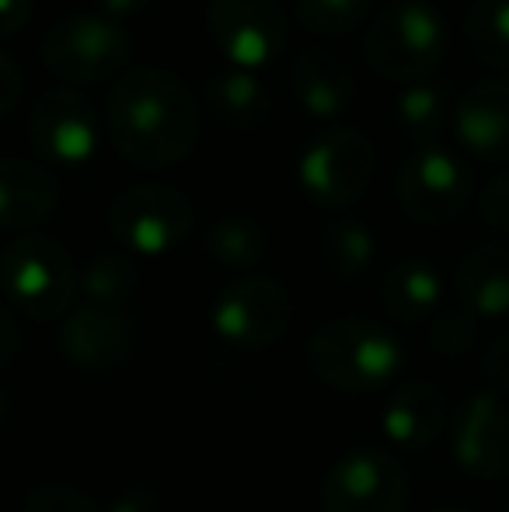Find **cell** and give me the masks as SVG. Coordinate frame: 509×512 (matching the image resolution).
<instances>
[{
	"label": "cell",
	"instance_id": "ba28073f",
	"mask_svg": "<svg viewBox=\"0 0 509 512\" xmlns=\"http://www.w3.org/2000/svg\"><path fill=\"white\" fill-rule=\"evenodd\" d=\"M471 189H475L471 168L440 143L415 147L394 178L401 213L415 223H426V227L454 223L468 209Z\"/></svg>",
	"mask_w": 509,
	"mask_h": 512
},
{
	"label": "cell",
	"instance_id": "d6986e66",
	"mask_svg": "<svg viewBox=\"0 0 509 512\" xmlns=\"http://www.w3.org/2000/svg\"><path fill=\"white\" fill-rule=\"evenodd\" d=\"M457 297L475 317L509 314V241L478 244L457 265Z\"/></svg>",
	"mask_w": 509,
	"mask_h": 512
},
{
	"label": "cell",
	"instance_id": "f546056e",
	"mask_svg": "<svg viewBox=\"0 0 509 512\" xmlns=\"http://www.w3.org/2000/svg\"><path fill=\"white\" fill-rule=\"evenodd\" d=\"M478 216L485 227L509 234V171L485 182L482 196H478Z\"/></svg>",
	"mask_w": 509,
	"mask_h": 512
},
{
	"label": "cell",
	"instance_id": "484cf974",
	"mask_svg": "<svg viewBox=\"0 0 509 512\" xmlns=\"http://www.w3.org/2000/svg\"><path fill=\"white\" fill-rule=\"evenodd\" d=\"M140 286V272L119 251H98L88 258L81 272V290L88 297V304L102 307H123Z\"/></svg>",
	"mask_w": 509,
	"mask_h": 512
},
{
	"label": "cell",
	"instance_id": "cb8c5ba5",
	"mask_svg": "<svg viewBox=\"0 0 509 512\" xmlns=\"http://www.w3.org/2000/svg\"><path fill=\"white\" fill-rule=\"evenodd\" d=\"M464 39L478 63L509 74V0H475L464 18Z\"/></svg>",
	"mask_w": 509,
	"mask_h": 512
},
{
	"label": "cell",
	"instance_id": "d4e9b609",
	"mask_svg": "<svg viewBox=\"0 0 509 512\" xmlns=\"http://www.w3.org/2000/svg\"><path fill=\"white\" fill-rule=\"evenodd\" d=\"M321 255L335 279H360L374 265L377 241L367 223L360 220H335L321 237Z\"/></svg>",
	"mask_w": 509,
	"mask_h": 512
},
{
	"label": "cell",
	"instance_id": "9c48e42d",
	"mask_svg": "<svg viewBox=\"0 0 509 512\" xmlns=\"http://www.w3.org/2000/svg\"><path fill=\"white\" fill-rule=\"evenodd\" d=\"M206 32L227 67H269L290 39V18L279 0H206Z\"/></svg>",
	"mask_w": 509,
	"mask_h": 512
},
{
	"label": "cell",
	"instance_id": "8992f818",
	"mask_svg": "<svg viewBox=\"0 0 509 512\" xmlns=\"http://www.w3.org/2000/svg\"><path fill=\"white\" fill-rule=\"evenodd\" d=\"M377 175V147L363 129L342 126L318 133L297 157L300 189L321 206H353Z\"/></svg>",
	"mask_w": 509,
	"mask_h": 512
},
{
	"label": "cell",
	"instance_id": "30bf717a",
	"mask_svg": "<svg viewBox=\"0 0 509 512\" xmlns=\"http://www.w3.org/2000/svg\"><path fill=\"white\" fill-rule=\"evenodd\" d=\"M293 300L272 276H245L213 300V331L234 349H269L290 331Z\"/></svg>",
	"mask_w": 509,
	"mask_h": 512
},
{
	"label": "cell",
	"instance_id": "74e56055",
	"mask_svg": "<svg viewBox=\"0 0 509 512\" xmlns=\"http://www.w3.org/2000/svg\"><path fill=\"white\" fill-rule=\"evenodd\" d=\"M436 512H464V509H454V506H447V509H436Z\"/></svg>",
	"mask_w": 509,
	"mask_h": 512
},
{
	"label": "cell",
	"instance_id": "d590c367",
	"mask_svg": "<svg viewBox=\"0 0 509 512\" xmlns=\"http://www.w3.org/2000/svg\"><path fill=\"white\" fill-rule=\"evenodd\" d=\"M109 512H150V502L143 499L140 492H133V495H126V499H119Z\"/></svg>",
	"mask_w": 509,
	"mask_h": 512
},
{
	"label": "cell",
	"instance_id": "7c38bea8",
	"mask_svg": "<svg viewBox=\"0 0 509 512\" xmlns=\"http://www.w3.org/2000/svg\"><path fill=\"white\" fill-rule=\"evenodd\" d=\"M28 136L39 157L53 164H88L98 154L102 129H98V112L81 91L49 88L35 98L28 112Z\"/></svg>",
	"mask_w": 509,
	"mask_h": 512
},
{
	"label": "cell",
	"instance_id": "ac0fdd59",
	"mask_svg": "<svg viewBox=\"0 0 509 512\" xmlns=\"http://www.w3.org/2000/svg\"><path fill=\"white\" fill-rule=\"evenodd\" d=\"M381 429L401 450H422L447 429V394L426 380L398 387L381 411Z\"/></svg>",
	"mask_w": 509,
	"mask_h": 512
},
{
	"label": "cell",
	"instance_id": "1f68e13d",
	"mask_svg": "<svg viewBox=\"0 0 509 512\" xmlns=\"http://www.w3.org/2000/svg\"><path fill=\"white\" fill-rule=\"evenodd\" d=\"M21 98H25V74H21L18 63L0 49V119H7V115L21 105Z\"/></svg>",
	"mask_w": 509,
	"mask_h": 512
},
{
	"label": "cell",
	"instance_id": "4fadbf2b",
	"mask_svg": "<svg viewBox=\"0 0 509 512\" xmlns=\"http://www.w3.org/2000/svg\"><path fill=\"white\" fill-rule=\"evenodd\" d=\"M454 460L478 481L509 478V405L496 391H475L457 408L450 429Z\"/></svg>",
	"mask_w": 509,
	"mask_h": 512
},
{
	"label": "cell",
	"instance_id": "44dd1931",
	"mask_svg": "<svg viewBox=\"0 0 509 512\" xmlns=\"http://www.w3.org/2000/svg\"><path fill=\"white\" fill-rule=\"evenodd\" d=\"M206 102L213 115L234 133H252L272 115V91L258 70L224 67L206 81Z\"/></svg>",
	"mask_w": 509,
	"mask_h": 512
},
{
	"label": "cell",
	"instance_id": "f35d334b",
	"mask_svg": "<svg viewBox=\"0 0 509 512\" xmlns=\"http://www.w3.org/2000/svg\"><path fill=\"white\" fill-rule=\"evenodd\" d=\"M506 512H509V506H506Z\"/></svg>",
	"mask_w": 509,
	"mask_h": 512
},
{
	"label": "cell",
	"instance_id": "9a60e30c",
	"mask_svg": "<svg viewBox=\"0 0 509 512\" xmlns=\"http://www.w3.org/2000/svg\"><path fill=\"white\" fill-rule=\"evenodd\" d=\"M454 133L478 161L509 164V77L482 81L457 98Z\"/></svg>",
	"mask_w": 509,
	"mask_h": 512
},
{
	"label": "cell",
	"instance_id": "603a6c76",
	"mask_svg": "<svg viewBox=\"0 0 509 512\" xmlns=\"http://www.w3.org/2000/svg\"><path fill=\"white\" fill-rule=\"evenodd\" d=\"M394 119H398L401 133L408 140H415L419 147H429L443 133L447 119H454V108H450V98L440 84L415 81L405 84V91L394 102Z\"/></svg>",
	"mask_w": 509,
	"mask_h": 512
},
{
	"label": "cell",
	"instance_id": "f1b7e54d",
	"mask_svg": "<svg viewBox=\"0 0 509 512\" xmlns=\"http://www.w3.org/2000/svg\"><path fill=\"white\" fill-rule=\"evenodd\" d=\"M21 512H102L88 492H81L77 485L67 481H42L28 492Z\"/></svg>",
	"mask_w": 509,
	"mask_h": 512
},
{
	"label": "cell",
	"instance_id": "2e32d148",
	"mask_svg": "<svg viewBox=\"0 0 509 512\" xmlns=\"http://www.w3.org/2000/svg\"><path fill=\"white\" fill-rule=\"evenodd\" d=\"M293 95L314 119H335L349 112L360 95L353 63L325 46H307L293 63Z\"/></svg>",
	"mask_w": 509,
	"mask_h": 512
},
{
	"label": "cell",
	"instance_id": "8fae6325",
	"mask_svg": "<svg viewBox=\"0 0 509 512\" xmlns=\"http://www.w3.org/2000/svg\"><path fill=\"white\" fill-rule=\"evenodd\" d=\"M408 474L384 450H349L321 481V512H405Z\"/></svg>",
	"mask_w": 509,
	"mask_h": 512
},
{
	"label": "cell",
	"instance_id": "52a82bcc",
	"mask_svg": "<svg viewBox=\"0 0 509 512\" xmlns=\"http://www.w3.org/2000/svg\"><path fill=\"white\" fill-rule=\"evenodd\" d=\"M192 223H196V209H192L189 196L171 185H126L109 203L112 237L143 258L175 251L192 234Z\"/></svg>",
	"mask_w": 509,
	"mask_h": 512
},
{
	"label": "cell",
	"instance_id": "e0dca14e",
	"mask_svg": "<svg viewBox=\"0 0 509 512\" xmlns=\"http://www.w3.org/2000/svg\"><path fill=\"white\" fill-rule=\"evenodd\" d=\"M60 209V185L42 164L0 157V230L32 234Z\"/></svg>",
	"mask_w": 509,
	"mask_h": 512
},
{
	"label": "cell",
	"instance_id": "83f0119b",
	"mask_svg": "<svg viewBox=\"0 0 509 512\" xmlns=\"http://www.w3.org/2000/svg\"><path fill=\"white\" fill-rule=\"evenodd\" d=\"M475 331H478V317L468 307L440 310L433 317V328H429V349L440 352V356H461L475 342Z\"/></svg>",
	"mask_w": 509,
	"mask_h": 512
},
{
	"label": "cell",
	"instance_id": "7a4b0ae2",
	"mask_svg": "<svg viewBox=\"0 0 509 512\" xmlns=\"http://www.w3.org/2000/svg\"><path fill=\"white\" fill-rule=\"evenodd\" d=\"M307 366L342 394H367L398 377L405 349L387 324L370 317H335L307 342Z\"/></svg>",
	"mask_w": 509,
	"mask_h": 512
},
{
	"label": "cell",
	"instance_id": "e575fe53",
	"mask_svg": "<svg viewBox=\"0 0 509 512\" xmlns=\"http://www.w3.org/2000/svg\"><path fill=\"white\" fill-rule=\"evenodd\" d=\"M147 4L150 0H98L105 18H133V14H140Z\"/></svg>",
	"mask_w": 509,
	"mask_h": 512
},
{
	"label": "cell",
	"instance_id": "836d02e7",
	"mask_svg": "<svg viewBox=\"0 0 509 512\" xmlns=\"http://www.w3.org/2000/svg\"><path fill=\"white\" fill-rule=\"evenodd\" d=\"M14 356H18V324H14L11 310L0 304V373L11 366Z\"/></svg>",
	"mask_w": 509,
	"mask_h": 512
},
{
	"label": "cell",
	"instance_id": "4316f807",
	"mask_svg": "<svg viewBox=\"0 0 509 512\" xmlns=\"http://www.w3.org/2000/svg\"><path fill=\"white\" fill-rule=\"evenodd\" d=\"M374 0H293L300 25L318 35H349L370 18Z\"/></svg>",
	"mask_w": 509,
	"mask_h": 512
},
{
	"label": "cell",
	"instance_id": "8d00e7d4",
	"mask_svg": "<svg viewBox=\"0 0 509 512\" xmlns=\"http://www.w3.org/2000/svg\"><path fill=\"white\" fill-rule=\"evenodd\" d=\"M4 415H7V401H4V394H0V425H4Z\"/></svg>",
	"mask_w": 509,
	"mask_h": 512
},
{
	"label": "cell",
	"instance_id": "5bb4252c",
	"mask_svg": "<svg viewBox=\"0 0 509 512\" xmlns=\"http://www.w3.org/2000/svg\"><path fill=\"white\" fill-rule=\"evenodd\" d=\"M133 342V321L119 307L81 304L60 324V352L88 373L119 370L133 356Z\"/></svg>",
	"mask_w": 509,
	"mask_h": 512
},
{
	"label": "cell",
	"instance_id": "d6a6232c",
	"mask_svg": "<svg viewBox=\"0 0 509 512\" xmlns=\"http://www.w3.org/2000/svg\"><path fill=\"white\" fill-rule=\"evenodd\" d=\"M35 0H0V39L18 35L32 21Z\"/></svg>",
	"mask_w": 509,
	"mask_h": 512
},
{
	"label": "cell",
	"instance_id": "3957f363",
	"mask_svg": "<svg viewBox=\"0 0 509 512\" xmlns=\"http://www.w3.org/2000/svg\"><path fill=\"white\" fill-rule=\"evenodd\" d=\"M447 21L429 0H391L363 35V56L384 81H426L447 53Z\"/></svg>",
	"mask_w": 509,
	"mask_h": 512
},
{
	"label": "cell",
	"instance_id": "5b68a950",
	"mask_svg": "<svg viewBox=\"0 0 509 512\" xmlns=\"http://www.w3.org/2000/svg\"><path fill=\"white\" fill-rule=\"evenodd\" d=\"M42 67L67 84H98L116 81L126 74V63L133 56V39L119 21L105 14L74 11L46 28L42 35Z\"/></svg>",
	"mask_w": 509,
	"mask_h": 512
},
{
	"label": "cell",
	"instance_id": "277c9868",
	"mask_svg": "<svg viewBox=\"0 0 509 512\" xmlns=\"http://www.w3.org/2000/svg\"><path fill=\"white\" fill-rule=\"evenodd\" d=\"M0 286L25 317L60 321L81 293V272L56 237L21 234L0 255Z\"/></svg>",
	"mask_w": 509,
	"mask_h": 512
},
{
	"label": "cell",
	"instance_id": "6da1fadb",
	"mask_svg": "<svg viewBox=\"0 0 509 512\" xmlns=\"http://www.w3.org/2000/svg\"><path fill=\"white\" fill-rule=\"evenodd\" d=\"M105 126L119 154L136 168H171L199 140V105L192 88L164 67H129L105 98Z\"/></svg>",
	"mask_w": 509,
	"mask_h": 512
},
{
	"label": "cell",
	"instance_id": "4dcf8cb0",
	"mask_svg": "<svg viewBox=\"0 0 509 512\" xmlns=\"http://www.w3.org/2000/svg\"><path fill=\"white\" fill-rule=\"evenodd\" d=\"M482 377L496 394L509 391V335H499L489 349L482 352Z\"/></svg>",
	"mask_w": 509,
	"mask_h": 512
},
{
	"label": "cell",
	"instance_id": "7402d4cb",
	"mask_svg": "<svg viewBox=\"0 0 509 512\" xmlns=\"http://www.w3.org/2000/svg\"><path fill=\"white\" fill-rule=\"evenodd\" d=\"M269 251V234L248 213L217 216L206 230V255L224 269H252Z\"/></svg>",
	"mask_w": 509,
	"mask_h": 512
},
{
	"label": "cell",
	"instance_id": "ffe728a7",
	"mask_svg": "<svg viewBox=\"0 0 509 512\" xmlns=\"http://www.w3.org/2000/svg\"><path fill=\"white\" fill-rule=\"evenodd\" d=\"M377 300H381V310L391 321L419 324L426 317L440 314L443 279L436 265L422 262V258H401L384 272Z\"/></svg>",
	"mask_w": 509,
	"mask_h": 512
}]
</instances>
